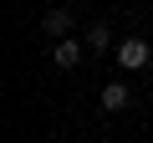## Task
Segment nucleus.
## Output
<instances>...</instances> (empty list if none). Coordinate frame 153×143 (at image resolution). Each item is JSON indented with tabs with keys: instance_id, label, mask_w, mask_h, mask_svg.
I'll list each match as a JSON object with an SVG mask.
<instances>
[{
	"instance_id": "obj_1",
	"label": "nucleus",
	"mask_w": 153,
	"mask_h": 143,
	"mask_svg": "<svg viewBox=\"0 0 153 143\" xmlns=\"http://www.w3.org/2000/svg\"><path fill=\"white\" fill-rule=\"evenodd\" d=\"M148 61H153V46H148L143 36H128V41L117 46V66H123V72H143Z\"/></svg>"
},
{
	"instance_id": "obj_2",
	"label": "nucleus",
	"mask_w": 153,
	"mask_h": 143,
	"mask_svg": "<svg viewBox=\"0 0 153 143\" xmlns=\"http://www.w3.org/2000/svg\"><path fill=\"white\" fill-rule=\"evenodd\" d=\"M41 31H46L51 41H66V36L76 31V16H71L66 5H56V10H46V16H41Z\"/></svg>"
},
{
	"instance_id": "obj_3",
	"label": "nucleus",
	"mask_w": 153,
	"mask_h": 143,
	"mask_svg": "<svg viewBox=\"0 0 153 143\" xmlns=\"http://www.w3.org/2000/svg\"><path fill=\"white\" fill-rule=\"evenodd\" d=\"M82 56H87V41H76V36H66V41H56V46H51V61H56L61 72L82 66Z\"/></svg>"
},
{
	"instance_id": "obj_4",
	"label": "nucleus",
	"mask_w": 153,
	"mask_h": 143,
	"mask_svg": "<svg viewBox=\"0 0 153 143\" xmlns=\"http://www.w3.org/2000/svg\"><path fill=\"white\" fill-rule=\"evenodd\" d=\"M82 41H87V51H107L112 46V26L107 21H87V36Z\"/></svg>"
},
{
	"instance_id": "obj_5",
	"label": "nucleus",
	"mask_w": 153,
	"mask_h": 143,
	"mask_svg": "<svg viewBox=\"0 0 153 143\" xmlns=\"http://www.w3.org/2000/svg\"><path fill=\"white\" fill-rule=\"evenodd\" d=\"M128 102H133V92H128V82H107V87H102V107H107V112H123Z\"/></svg>"
}]
</instances>
